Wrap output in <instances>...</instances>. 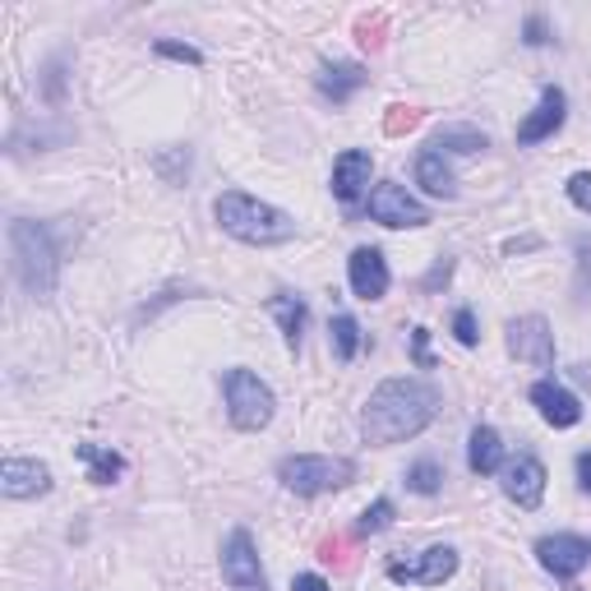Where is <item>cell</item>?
Segmentation results:
<instances>
[{"mask_svg": "<svg viewBox=\"0 0 591 591\" xmlns=\"http://www.w3.org/2000/svg\"><path fill=\"white\" fill-rule=\"evenodd\" d=\"M439 417V388L425 379H384L370 393V402L361 411V435L365 444H402L417 439L421 430Z\"/></svg>", "mask_w": 591, "mask_h": 591, "instance_id": "obj_1", "label": "cell"}, {"mask_svg": "<svg viewBox=\"0 0 591 591\" xmlns=\"http://www.w3.org/2000/svg\"><path fill=\"white\" fill-rule=\"evenodd\" d=\"M5 236H10V268H14L19 287H24L28 296H37V301H47V296L56 291V282H61V254H56L51 231L43 222L14 218Z\"/></svg>", "mask_w": 591, "mask_h": 591, "instance_id": "obj_2", "label": "cell"}, {"mask_svg": "<svg viewBox=\"0 0 591 591\" xmlns=\"http://www.w3.org/2000/svg\"><path fill=\"white\" fill-rule=\"evenodd\" d=\"M213 218H218V227L227 236H236V241H245V245H282V241H291V236H296L291 213L254 200V194H245V190L218 194Z\"/></svg>", "mask_w": 591, "mask_h": 591, "instance_id": "obj_3", "label": "cell"}, {"mask_svg": "<svg viewBox=\"0 0 591 591\" xmlns=\"http://www.w3.org/2000/svg\"><path fill=\"white\" fill-rule=\"evenodd\" d=\"M278 481L301 499L328 495V490H342L357 481V467L347 458H328V453H296V458H282Z\"/></svg>", "mask_w": 591, "mask_h": 591, "instance_id": "obj_4", "label": "cell"}, {"mask_svg": "<svg viewBox=\"0 0 591 591\" xmlns=\"http://www.w3.org/2000/svg\"><path fill=\"white\" fill-rule=\"evenodd\" d=\"M222 393H227V417H231L236 430H264V425L273 421V411H278V398H273V388H268L254 370H245V365L227 370Z\"/></svg>", "mask_w": 591, "mask_h": 591, "instance_id": "obj_5", "label": "cell"}, {"mask_svg": "<svg viewBox=\"0 0 591 591\" xmlns=\"http://www.w3.org/2000/svg\"><path fill=\"white\" fill-rule=\"evenodd\" d=\"M370 218L379 222V227H425L430 222V208L417 200V194H407V185H393V181H384V185H374L370 190Z\"/></svg>", "mask_w": 591, "mask_h": 591, "instance_id": "obj_6", "label": "cell"}, {"mask_svg": "<svg viewBox=\"0 0 591 591\" xmlns=\"http://www.w3.org/2000/svg\"><path fill=\"white\" fill-rule=\"evenodd\" d=\"M453 574H458V550L453 545H430L417 559H393L388 578L407 582V587H444Z\"/></svg>", "mask_w": 591, "mask_h": 591, "instance_id": "obj_7", "label": "cell"}, {"mask_svg": "<svg viewBox=\"0 0 591 591\" xmlns=\"http://www.w3.org/2000/svg\"><path fill=\"white\" fill-rule=\"evenodd\" d=\"M222 578L231 591H268V578L260 568V550H254L245 527H236L222 541Z\"/></svg>", "mask_w": 591, "mask_h": 591, "instance_id": "obj_8", "label": "cell"}, {"mask_svg": "<svg viewBox=\"0 0 591 591\" xmlns=\"http://www.w3.org/2000/svg\"><path fill=\"white\" fill-rule=\"evenodd\" d=\"M508 351L527 365L550 370L555 365V333H550V324L541 319V314H522V319L508 324Z\"/></svg>", "mask_w": 591, "mask_h": 591, "instance_id": "obj_9", "label": "cell"}, {"mask_svg": "<svg viewBox=\"0 0 591 591\" xmlns=\"http://www.w3.org/2000/svg\"><path fill=\"white\" fill-rule=\"evenodd\" d=\"M499 485H504V495L514 499L518 508H541V499H545V467H541V458L518 453L514 462L499 467Z\"/></svg>", "mask_w": 591, "mask_h": 591, "instance_id": "obj_10", "label": "cell"}, {"mask_svg": "<svg viewBox=\"0 0 591 591\" xmlns=\"http://www.w3.org/2000/svg\"><path fill=\"white\" fill-rule=\"evenodd\" d=\"M536 559L545 574H555V578H578L587 559H591V545L582 536H568V531H559V536H545L536 541Z\"/></svg>", "mask_w": 591, "mask_h": 591, "instance_id": "obj_11", "label": "cell"}, {"mask_svg": "<svg viewBox=\"0 0 591 591\" xmlns=\"http://www.w3.org/2000/svg\"><path fill=\"white\" fill-rule=\"evenodd\" d=\"M51 490V471L37 458H5L0 467V495L5 499H37Z\"/></svg>", "mask_w": 591, "mask_h": 591, "instance_id": "obj_12", "label": "cell"}, {"mask_svg": "<svg viewBox=\"0 0 591 591\" xmlns=\"http://www.w3.org/2000/svg\"><path fill=\"white\" fill-rule=\"evenodd\" d=\"M564 116H568V97H564V88H541V102L531 107V116L518 125V144L527 148V144H541V140H550L559 125H564Z\"/></svg>", "mask_w": 591, "mask_h": 591, "instance_id": "obj_13", "label": "cell"}, {"mask_svg": "<svg viewBox=\"0 0 591 591\" xmlns=\"http://www.w3.org/2000/svg\"><path fill=\"white\" fill-rule=\"evenodd\" d=\"M347 278H351V291H357L361 301H379V296L388 291V264H384V254L374 250V245L351 250Z\"/></svg>", "mask_w": 591, "mask_h": 591, "instance_id": "obj_14", "label": "cell"}, {"mask_svg": "<svg viewBox=\"0 0 591 591\" xmlns=\"http://www.w3.org/2000/svg\"><path fill=\"white\" fill-rule=\"evenodd\" d=\"M370 176H374V157L365 148H347L338 162H333V194H338L342 204H357L370 190Z\"/></svg>", "mask_w": 591, "mask_h": 591, "instance_id": "obj_15", "label": "cell"}, {"mask_svg": "<svg viewBox=\"0 0 591 591\" xmlns=\"http://www.w3.org/2000/svg\"><path fill=\"white\" fill-rule=\"evenodd\" d=\"M531 402H536V411L545 417V425H555V430H568V425L582 421V402H578L564 384H555V379L531 384Z\"/></svg>", "mask_w": 591, "mask_h": 591, "instance_id": "obj_16", "label": "cell"}, {"mask_svg": "<svg viewBox=\"0 0 591 591\" xmlns=\"http://www.w3.org/2000/svg\"><path fill=\"white\" fill-rule=\"evenodd\" d=\"M370 84V74L365 65H351V61H338V65H324L319 70V93L333 97V102H351V93H361Z\"/></svg>", "mask_w": 591, "mask_h": 591, "instance_id": "obj_17", "label": "cell"}, {"mask_svg": "<svg viewBox=\"0 0 591 591\" xmlns=\"http://www.w3.org/2000/svg\"><path fill=\"white\" fill-rule=\"evenodd\" d=\"M467 467L477 471V477H490V471L504 467V439L495 425H477L471 430V448H467Z\"/></svg>", "mask_w": 591, "mask_h": 591, "instance_id": "obj_18", "label": "cell"}, {"mask_svg": "<svg viewBox=\"0 0 591 591\" xmlns=\"http://www.w3.org/2000/svg\"><path fill=\"white\" fill-rule=\"evenodd\" d=\"M417 181H421L425 194H435V200H453V194H458V185H453V171H448L439 148H425L417 157Z\"/></svg>", "mask_w": 591, "mask_h": 591, "instance_id": "obj_19", "label": "cell"}, {"mask_svg": "<svg viewBox=\"0 0 591 591\" xmlns=\"http://www.w3.org/2000/svg\"><path fill=\"white\" fill-rule=\"evenodd\" d=\"M268 314L282 324L287 347H291V351L301 347V338H305V319H310V310H305L301 296H273V301H268Z\"/></svg>", "mask_w": 591, "mask_h": 591, "instance_id": "obj_20", "label": "cell"}, {"mask_svg": "<svg viewBox=\"0 0 591 591\" xmlns=\"http://www.w3.org/2000/svg\"><path fill=\"white\" fill-rule=\"evenodd\" d=\"M74 453H79V462L88 467V481H97V485H111V481L125 471L121 453H111V448H102V444H79Z\"/></svg>", "mask_w": 591, "mask_h": 591, "instance_id": "obj_21", "label": "cell"}, {"mask_svg": "<svg viewBox=\"0 0 591 591\" xmlns=\"http://www.w3.org/2000/svg\"><path fill=\"white\" fill-rule=\"evenodd\" d=\"M328 342H333V357H338V361H357V351H361V324L351 319V314H333Z\"/></svg>", "mask_w": 591, "mask_h": 591, "instance_id": "obj_22", "label": "cell"}, {"mask_svg": "<svg viewBox=\"0 0 591 591\" xmlns=\"http://www.w3.org/2000/svg\"><path fill=\"white\" fill-rule=\"evenodd\" d=\"M430 148H439V153H477V148H485V134L471 130V125H444L435 140H430Z\"/></svg>", "mask_w": 591, "mask_h": 591, "instance_id": "obj_23", "label": "cell"}, {"mask_svg": "<svg viewBox=\"0 0 591 591\" xmlns=\"http://www.w3.org/2000/svg\"><path fill=\"white\" fill-rule=\"evenodd\" d=\"M439 485H444L439 462L421 458V462H411V467H407V490H411V495H439Z\"/></svg>", "mask_w": 591, "mask_h": 591, "instance_id": "obj_24", "label": "cell"}, {"mask_svg": "<svg viewBox=\"0 0 591 591\" xmlns=\"http://www.w3.org/2000/svg\"><path fill=\"white\" fill-rule=\"evenodd\" d=\"M388 527H393V504L388 499H374L361 514V522H357L361 536H374V531H388Z\"/></svg>", "mask_w": 591, "mask_h": 591, "instance_id": "obj_25", "label": "cell"}, {"mask_svg": "<svg viewBox=\"0 0 591 591\" xmlns=\"http://www.w3.org/2000/svg\"><path fill=\"white\" fill-rule=\"evenodd\" d=\"M453 338H458L462 347H477V338H481V333H477V314H471V310L453 314Z\"/></svg>", "mask_w": 591, "mask_h": 591, "instance_id": "obj_26", "label": "cell"}, {"mask_svg": "<svg viewBox=\"0 0 591 591\" xmlns=\"http://www.w3.org/2000/svg\"><path fill=\"white\" fill-rule=\"evenodd\" d=\"M157 56H167V61H185V65H204V56L194 51V47H185V43H157Z\"/></svg>", "mask_w": 591, "mask_h": 591, "instance_id": "obj_27", "label": "cell"}, {"mask_svg": "<svg viewBox=\"0 0 591 591\" xmlns=\"http://www.w3.org/2000/svg\"><path fill=\"white\" fill-rule=\"evenodd\" d=\"M568 200H574L582 213H591V171L568 176Z\"/></svg>", "mask_w": 591, "mask_h": 591, "instance_id": "obj_28", "label": "cell"}, {"mask_svg": "<svg viewBox=\"0 0 591 591\" xmlns=\"http://www.w3.org/2000/svg\"><path fill=\"white\" fill-rule=\"evenodd\" d=\"M522 33H527V37H522L527 47H545V43H550V33H545V19H541V14H531Z\"/></svg>", "mask_w": 591, "mask_h": 591, "instance_id": "obj_29", "label": "cell"}, {"mask_svg": "<svg viewBox=\"0 0 591 591\" xmlns=\"http://www.w3.org/2000/svg\"><path fill=\"white\" fill-rule=\"evenodd\" d=\"M425 342H430V328H411V357H417V365H435L430 361V351H425Z\"/></svg>", "mask_w": 591, "mask_h": 591, "instance_id": "obj_30", "label": "cell"}, {"mask_svg": "<svg viewBox=\"0 0 591 591\" xmlns=\"http://www.w3.org/2000/svg\"><path fill=\"white\" fill-rule=\"evenodd\" d=\"M417 125V111L411 107H393V116H388V134H402V130H411Z\"/></svg>", "mask_w": 591, "mask_h": 591, "instance_id": "obj_31", "label": "cell"}, {"mask_svg": "<svg viewBox=\"0 0 591 591\" xmlns=\"http://www.w3.org/2000/svg\"><path fill=\"white\" fill-rule=\"evenodd\" d=\"M453 278V260H439L435 268H430V278H425V291H435L439 282H448Z\"/></svg>", "mask_w": 591, "mask_h": 591, "instance_id": "obj_32", "label": "cell"}, {"mask_svg": "<svg viewBox=\"0 0 591 591\" xmlns=\"http://www.w3.org/2000/svg\"><path fill=\"white\" fill-rule=\"evenodd\" d=\"M291 591H328V582H324L319 574H296V582H291Z\"/></svg>", "mask_w": 591, "mask_h": 591, "instance_id": "obj_33", "label": "cell"}, {"mask_svg": "<svg viewBox=\"0 0 591 591\" xmlns=\"http://www.w3.org/2000/svg\"><path fill=\"white\" fill-rule=\"evenodd\" d=\"M578 485L591 495V453H578Z\"/></svg>", "mask_w": 591, "mask_h": 591, "instance_id": "obj_34", "label": "cell"}]
</instances>
